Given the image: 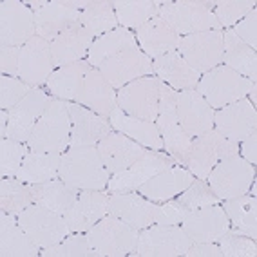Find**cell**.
I'll list each match as a JSON object with an SVG mask.
<instances>
[{
	"label": "cell",
	"mask_w": 257,
	"mask_h": 257,
	"mask_svg": "<svg viewBox=\"0 0 257 257\" xmlns=\"http://www.w3.org/2000/svg\"><path fill=\"white\" fill-rule=\"evenodd\" d=\"M58 178L80 190H103L110 174L96 147H74L62 154Z\"/></svg>",
	"instance_id": "cell-1"
},
{
	"label": "cell",
	"mask_w": 257,
	"mask_h": 257,
	"mask_svg": "<svg viewBox=\"0 0 257 257\" xmlns=\"http://www.w3.org/2000/svg\"><path fill=\"white\" fill-rule=\"evenodd\" d=\"M71 143V116L64 100H51L28 140L31 152L64 154Z\"/></svg>",
	"instance_id": "cell-2"
},
{
	"label": "cell",
	"mask_w": 257,
	"mask_h": 257,
	"mask_svg": "<svg viewBox=\"0 0 257 257\" xmlns=\"http://www.w3.org/2000/svg\"><path fill=\"white\" fill-rule=\"evenodd\" d=\"M253 89H257L255 82L244 78L223 64L201 74L196 85V91L207 100V103L214 110L230 105L237 100H243Z\"/></svg>",
	"instance_id": "cell-3"
},
{
	"label": "cell",
	"mask_w": 257,
	"mask_h": 257,
	"mask_svg": "<svg viewBox=\"0 0 257 257\" xmlns=\"http://www.w3.org/2000/svg\"><path fill=\"white\" fill-rule=\"evenodd\" d=\"M239 156V143L226 140L221 136L216 128L201 134L198 138H192L190 147L185 154L181 165L194 174V178L207 181L210 170L226 158Z\"/></svg>",
	"instance_id": "cell-4"
},
{
	"label": "cell",
	"mask_w": 257,
	"mask_h": 257,
	"mask_svg": "<svg viewBox=\"0 0 257 257\" xmlns=\"http://www.w3.org/2000/svg\"><path fill=\"white\" fill-rule=\"evenodd\" d=\"M85 235L89 246L98 250L101 257H125L133 255L136 250L140 230L112 214H107L89 228Z\"/></svg>",
	"instance_id": "cell-5"
},
{
	"label": "cell",
	"mask_w": 257,
	"mask_h": 257,
	"mask_svg": "<svg viewBox=\"0 0 257 257\" xmlns=\"http://www.w3.org/2000/svg\"><path fill=\"white\" fill-rule=\"evenodd\" d=\"M216 2L205 0H176V2H161L160 17L172 26L179 37H187L194 33L219 29L216 15L212 11Z\"/></svg>",
	"instance_id": "cell-6"
},
{
	"label": "cell",
	"mask_w": 257,
	"mask_h": 257,
	"mask_svg": "<svg viewBox=\"0 0 257 257\" xmlns=\"http://www.w3.org/2000/svg\"><path fill=\"white\" fill-rule=\"evenodd\" d=\"M255 179V165L248 163L244 158L234 156L219 161L207 178L208 187L221 201L239 198L252 188Z\"/></svg>",
	"instance_id": "cell-7"
},
{
	"label": "cell",
	"mask_w": 257,
	"mask_h": 257,
	"mask_svg": "<svg viewBox=\"0 0 257 257\" xmlns=\"http://www.w3.org/2000/svg\"><path fill=\"white\" fill-rule=\"evenodd\" d=\"M161 80L158 76H143L127 83L116 92V103L123 112L145 121H156L160 109Z\"/></svg>",
	"instance_id": "cell-8"
},
{
	"label": "cell",
	"mask_w": 257,
	"mask_h": 257,
	"mask_svg": "<svg viewBox=\"0 0 257 257\" xmlns=\"http://www.w3.org/2000/svg\"><path fill=\"white\" fill-rule=\"evenodd\" d=\"M176 100H178V91L170 89L167 83H161L160 94V109H158L156 125L160 128L161 140H163V149L169 156L176 160V163L181 165L185 154L192 138L185 133L178 119V110H176Z\"/></svg>",
	"instance_id": "cell-9"
},
{
	"label": "cell",
	"mask_w": 257,
	"mask_h": 257,
	"mask_svg": "<svg viewBox=\"0 0 257 257\" xmlns=\"http://www.w3.org/2000/svg\"><path fill=\"white\" fill-rule=\"evenodd\" d=\"M17 217H19V225L24 228V232L33 239V243L40 246V250L62 243L71 234L64 216H60L42 205H37V203H33L31 207L20 212Z\"/></svg>",
	"instance_id": "cell-10"
},
{
	"label": "cell",
	"mask_w": 257,
	"mask_h": 257,
	"mask_svg": "<svg viewBox=\"0 0 257 257\" xmlns=\"http://www.w3.org/2000/svg\"><path fill=\"white\" fill-rule=\"evenodd\" d=\"M192 241L179 225H152L142 230L133 255L183 257Z\"/></svg>",
	"instance_id": "cell-11"
},
{
	"label": "cell",
	"mask_w": 257,
	"mask_h": 257,
	"mask_svg": "<svg viewBox=\"0 0 257 257\" xmlns=\"http://www.w3.org/2000/svg\"><path fill=\"white\" fill-rule=\"evenodd\" d=\"M178 53L192 69L201 74L208 73L223 64V31L212 29L181 37Z\"/></svg>",
	"instance_id": "cell-12"
},
{
	"label": "cell",
	"mask_w": 257,
	"mask_h": 257,
	"mask_svg": "<svg viewBox=\"0 0 257 257\" xmlns=\"http://www.w3.org/2000/svg\"><path fill=\"white\" fill-rule=\"evenodd\" d=\"M98 71L114 89H121L143 76H154L152 58H149L140 47H131L110 56L98 67Z\"/></svg>",
	"instance_id": "cell-13"
},
{
	"label": "cell",
	"mask_w": 257,
	"mask_h": 257,
	"mask_svg": "<svg viewBox=\"0 0 257 257\" xmlns=\"http://www.w3.org/2000/svg\"><path fill=\"white\" fill-rule=\"evenodd\" d=\"M176 165V160L169 154H163L160 151H149L145 156L136 160L128 169L121 170L118 174H112L109 179L107 188L109 192H134L143 183L154 178L156 174Z\"/></svg>",
	"instance_id": "cell-14"
},
{
	"label": "cell",
	"mask_w": 257,
	"mask_h": 257,
	"mask_svg": "<svg viewBox=\"0 0 257 257\" xmlns=\"http://www.w3.org/2000/svg\"><path fill=\"white\" fill-rule=\"evenodd\" d=\"M51 103L49 92L42 87H33L31 92L10 110V119H8V131L6 138L15 140L20 143H28L31 138L33 131L37 127L38 119L44 114V110Z\"/></svg>",
	"instance_id": "cell-15"
},
{
	"label": "cell",
	"mask_w": 257,
	"mask_h": 257,
	"mask_svg": "<svg viewBox=\"0 0 257 257\" xmlns=\"http://www.w3.org/2000/svg\"><path fill=\"white\" fill-rule=\"evenodd\" d=\"M37 35L35 13L22 0H4L0 4V42L2 46L22 47Z\"/></svg>",
	"instance_id": "cell-16"
},
{
	"label": "cell",
	"mask_w": 257,
	"mask_h": 257,
	"mask_svg": "<svg viewBox=\"0 0 257 257\" xmlns=\"http://www.w3.org/2000/svg\"><path fill=\"white\" fill-rule=\"evenodd\" d=\"M71 116V143L69 147H96L107 134L112 133L109 118L92 112L76 101H65Z\"/></svg>",
	"instance_id": "cell-17"
},
{
	"label": "cell",
	"mask_w": 257,
	"mask_h": 257,
	"mask_svg": "<svg viewBox=\"0 0 257 257\" xmlns=\"http://www.w3.org/2000/svg\"><path fill=\"white\" fill-rule=\"evenodd\" d=\"M53 73H55V62L51 55V44L35 35L20 49L19 78L31 87H40L46 85Z\"/></svg>",
	"instance_id": "cell-18"
},
{
	"label": "cell",
	"mask_w": 257,
	"mask_h": 257,
	"mask_svg": "<svg viewBox=\"0 0 257 257\" xmlns=\"http://www.w3.org/2000/svg\"><path fill=\"white\" fill-rule=\"evenodd\" d=\"M85 2L80 0H51L40 11L35 13V29L37 37L53 42L60 33L80 20V11Z\"/></svg>",
	"instance_id": "cell-19"
},
{
	"label": "cell",
	"mask_w": 257,
	"mask_h": 257,
	"mask_svg": "<svg viewBox=\"0 0 257 257\" xmlns=\"http://www.w3.org/2000/svg\"><path fill=\"white\" fill-rule=\"evenodd\" d=\"M181 228L192 243H212L230 230V221L219 205L190 210L181 221Z\"/></svg>",
	"instance_id": "cell-20"
},
{
	"label": "cell",
	"mask_w": 257,
	"mask_h": 257,
	"mask_svg": "<svg viewBox=\"0 0 257 257\" xmlns=\"http://www.w3.org/2000/svg\"><path fill=\"white\" fill-rule=\"evenodd\" d=\"M214 125L221 136L239 143L257 131V110L248 98H243L214 110Z\"/></svg>",
	"instance_id": "cell-21"
},
{
	"label": "cell",
	"mask_w": 257,
	"mask_h": 257,
	"mask_svg": "<svg viewBox=\"0 0 257 257\" xmlns=\"http://www.w3.org/2000/svg\"><path fill=\"white\" fill-rule=\"evenodd\" d=\"M176 110L179 125L190 138H198L214 128V109L196 89L178 92Z\"/></svg>",
	"instance_id": "cell-22"
},
{
	"label": "cell",
	"mask_w": 257,
	"mask_h": 257,
	"mask_svg": "<svg viewBox=\"0 0 257 257\" xmlns=\"http://www.w3.org/2000/svg\"><path fill=\"white\" fill-rule=\"evenodd\" d=\"M156 203L143 198L140 192H112L109 196V214L138 230H145L156 223Z\"/></svg>",
	"instance_id": "cell-23"
},
{
	"label": "cell",
	"mask_w": 257,
	"mask_h": 257,
	"mask_svg": "<svg viewBox=\"0 0 257 257\" xmlns=\"http://www.w3.org/2000/svg\"><path fill=\"white\" fill-rule=\"evenodd\" d=\"M98 152H100V158L105 165L107 172L110 176L118 174L121 170L128 169L134 161L140 160L142 156H145L151 149L143 147L140 143H136L134 140H131L128 136L121 133H109L105 138L101 140L96 145Z\"/></svg>",
	"instance_id": "cell-24"
},
{
	"label": "cell",
	"mask_w": 257,
	"mask_h": 257,
	"mask_svg": "<svg viewBox=\"0 0 257 257\" xmlns=\"http://www.w3.org/2000/svg\"><path fill=\"white\" fill-rule=\"evenodd\" d=\"M109 214V196L103 190H80L73 207L64 216L71 232H87Z\"/></svg>",
	"instance_id": "cell-25"
},
{
	"label": "cell",
	"mask_w": 257,
	"mask_h": 257,
	"mask_svg": "<svg viewBox=\"0 0 257 257\" xmlns=\"http://www.w3.org/2000/svg\"><path fill=\"white\" fill-rule=\"evenodd\" d=\"M92 42H94V37L83 28L80 20L76 24H73L64 33H60L55 40L49 42L55 67L58 69V67L71 65L74 62L83 60V56H87Z\"/></svg>",
	"instance_id": "cell-26"
},
{
	"label": "cell",
	"mask_w": 257,
	"mask_h": 257,
	"mask_svg": "<svg viewBox=\"0 0 257 257\" xmlns=\"http://www.w3.org/2000/svg\"><path fill=\"white\" fill-rule=\"evenodd\" d=\"M76 103L87 107L92 112L109 118L118 103H116V91L105 80V76L98 69H91L82 82L78 94H76Z\"/></svg>",
	"instance_id": "cell-27"
},
{
	"label": "cell",
	"mask_w": 257,
	"mask_h": 257,
	"mask_svg": "<svg viewBox=\"0 0 257 257\" xmlns=\"http://www.w3.org/2000/svg\"><path fill=\"white\" fill-rule=\"evenodd\" d=\"M136 40H138V47L149 58L156 60L167 53L178 51L181 37L172 29L169 22H165L161 17H156L136 29Z\"/></svg>",
	"instance_id": "cell-28"
},
{
	"label": "cell",
	"mask_w": 257,
	"mask_h": 257,
	"mask_svg": "<svg viewBox=\"0 0 257 257\" xmlns=\"http://www.w3.org/2000/svg\"><path fill=\"white\" fill-rule=\"evenodd\" d=\"M194 179L196 178L188 169L174 165L151 178L147 183H143L138 192L151 201H169L187 190Z\"/></svg>",
	"instance_id": "cell-29"
},
{
	"label": "cell",
	"mask_w": 257,
	"mask_h": 257,
	"mask_svg": "<svg viewBox=\"0 0 257 257\" xmlns=\"http://www.w3.org/2000/svg\"><path fill=\"white\" fill-rule=\"evenodd\" d=\"M152 65H154V74L158 78L178 92L187 91V89H196L199 78H201V73L192 69L178 51L160 56L152 62Z\"/></svg>",
	"instance_id": "cell-30"
},
{
	"label": "cell",
	"mask_w": 257,
	"mask_h": 257,
	"mask_svg": "<svg viewBox=\"0 0 257 257\" xmlns=\"http://www.w3.org/2000/svg\"><path fill=\"white\" fill-rule=\"evenodd\" d=\"M109 121L116 133L125 134L143 147L151 149V151H161L163 149V140H161L156 121H145V119L134 118V116L123 112L118 105L109 114Z\"/></svg>",
	"instance_id": "cell-31"
},
{
	"label": "cell",
	"mask_w": 257,
	"mask_h": 257,
	"mask_svg": "<svg viewBox=\"0 0 257 257\" xmlns=\"http://www.w3.org/2000/svg\"><path fill=\"white\" fill-rule=\"evenodd\" d=\"M0 255L2 257H37L40 246L33 243L24 228L19 225V217L8 212L0 216Z\"/></svg>",
	"instance_id": "cell-32"
},
{
	"label": "cell",
	"mask_w": 257,
	"mask_h": 257,
	"mask_svg": "<svg viewBox=\"0 0 257 257\" xmlns=\"http://www.w3.org/2000/svg\"><path fill=\"white\" fill-rule=\"evenodd\" d=\"M223 65L255 82L257 51L248 47L243 40H239L232 29L223 31Z\"/></svg>",
	"instance_id": "cell-33"
},
{
	"label": "cell",
	"mask_w": 257,
	"mask_h": 257,
	"mask_svg": "<svg viewBox=\"0 0 257 257\" xmlns=\"http://www.w3.org/2000/svg\"><path fill=\"white\" fill-rule=\"evenodd\" d=\"M91 69L92 67L89 65L87 60H80V62H74L71 65L58 67L46 82L47 92L51 96H55L56 100L74 101L80 87H82L85 74Z\"/></svg>",
	"instance_id": "cell-34"
},
{
	"label": "cell",
	"mask_w": 257,
	"mask_h": 257,
	"mask_svg": "<svg viewBox=\"0 0 257 257\" xmlns=\"http://www.w3.org/2000/svg\"><path fill=\"white\" fill-rule=\"evenodd\" d=\"M31 192L37 205L49 208V210L56 212L60 216H65L67 210L74 205L76 198L80 196V188L69 187L60 178H56L46 181V183L31 185Z\"/></svg>",
	"instance_id": "cell-35"
},
{
	"label": "cell",
	"mask_w": 257,
	"mask_h": 257,
	"mask_svg": "<svg viewBox=\"0 0 257 257\" xmlns=\"http://www.w3.org/2000/svg\"><path fill=\"white\" fill-rule=\"evenodd\" d=\"M60 161H62V154L29 151L15 178L28 185L46 183V181L58 178Z\"/></svg>",
	"instance_id": "cell-36"
},
{
	"label": "cell",
	"mask_w": 257,
	"mask_h": 257,
	"mask_svg": "<svg viewBox=\"0 0 257 257\" xmlns=\"http://www.w3.org/2000/svg\"><path fill=\"white\" fill-rule=\"evenodd\" d=\"M131 47H138V40L131 29L125 28H116L112 31L101 35V37L94 38L91 49L87 53V62L91 67H100L105 60H109L110 56L118 55L121 51L131 49Z\"/></svg>",
	"instance_id": "cell-37"
},
{
	"label": "cell",
	"mask_w": 257,
	"mask_h": 257,
	"mask_svg": "<svg viewBox=\"0 0 257 257\" xmlns=\"http://www.w3.org/2000/svg\"><path fill=\"white\" fill-rule=\"evenodd\" d=\"M223 210L230 221V230L255 239L257 235V201L253 196H239L226 199Z\"/></svg>",
	"instance_id": "cell-38"
},
{
	"label": "cell",
	"mask_w": 257,
	"mask_h": 257,
	"mask_svg": "<svg viewBox=\"0 0 257 257\" xmlns=\"http://www.w3.org/2000/svg\"><path fill=\"white\" fill-rule=\"evenodd\" d=\"M118 26L125 29H138L149 20L160 17L161 2L156 0H116L112 2Z\"/></svg>",
	"instance_id": "cell-39"
},
{
	"label": "cell",
	"mask_w": 257,
	"mask_h": 257,
	"mask_svg": "<svg viewBox=\"0 0 257 257\" xmlns=\"http://www.w3.org/2000/svg\"><path fill=\"white\" fill-rule=\"evenodd\" d=\"M80 24L94 38L119 28L112 2L109 0H85L83 10L80 11Z\"/></svg>",
	"instance_id": "cell-40"
},
{
	"label": "cell",
	"mask_w": 257,
	"mask_h": 257,
	"mask_svg": "<svg viewBox=\"0 0 257 257\" xmlns=\"http://www.w3.org/2000/svg\"><path fill=\"white\" fill-rule=\"evenodd\" d=\"M33 199L31 185L24 183L17 178H2L0 181V208L2 212L19 216L28 207H31Z\"/></svg>",
	"instance_id": "cell-41"
},
{
	"label": "cell",
	"mask_w": 257,
	"mask_h": 257,
	"mask_svg": "<svg viewBox=\"0 0 257 257\" xmlns=\"http://www.w3.org/2000/svg\"><path fill=\"white\" fill-rule=\"evenodd\" d=\"M42 257H101L98 250L89 246L85 232H71L58 244L49 248H42Z\"/></svg>",
	"instance_id": "cell-42"
},
{
	"label": "cell",
	"mask_w": 257,
	"mask_h": 257,
	"mask_svg": "<svg viewBox=\"0 0 257 257\" xmlns=\"http://www.w3.org/2000/svg\"><path fill=\"white\" fill-rule=\"evenodd\" d=\"M176 199H178L188 212L208 207V205H217V203L221 201L216 194L212 192V188L208 187L207 181L199 178L194 179L192 183H190V187H188L187 190H183L179 196H176Z\"/></svg>",
	"instance_id": "cell-43"
},
{
	"label": "cell",
	"mask_w": 257,
	"mask_h": 257,
	"mask_svg": "<svg viewBox=\"0 0 257 257\" xmlns=\"http://www.w3.org/2000/svg\"><path fill=\"white\" fill-rule=\"evenodd\" d=\"M252 10H255V0H219L216 2L214 15L221 28L232 29Z\"/></svg>",
	"instance_id": "cell-44"
},
{
	"label": "cell",
	"mask_w": 257,
	"mask_h": 257,
	"mask_svg": "<svg viewBox=\"0 0 257 257\" xmlns=\"http://www.w3.org/2000/svg\"><path fill=\"white\" fill-rule=\"evenodd\" d=\"M28 152V145L10 138H2V142H0V176L2 178H15Z\"/></svg>",
	"instance_id": "cell-45"
},
{
	"label": "cell",
	"mask_w": 257,
	"mask_h": 257,
	"mask_svg": "<svg viewBox=\"0 0 257 257\" xmlns=\"http://www.w3.org/2000/svg\"><path fill=\"white\" fill-rule=\"evenodd\" d=\"M219 244L223 257H255L257 255V244L255 239L246 237L243 234L228 230L216 241Z\"/></svg>",
	"instance_id": "cell-46"
},
{
	"label": "cell",
	"mask_w": 257,
	"mask_h": 257,
	"mask_svg": "<svg viewBox=\"0 0 257 257\" xmlns=\"http://www.w3.org/2000/svg\"><path fill=\"white\" fill-rule=\"evenodd\" d=\"M31 85L22 82L20 78L13 76H0V109L11 110L22 98H26L31 92Z\"/></svg>",
	"instance_id": "cell-47"
},
{
	"label": "cell",
	"mask_w": 257,
	"mask_h": 257,
	"mask_svg": "<svg viewBox=\"0 0 257 257\" xmlns=\"http://www.w3.org/2000/svg\"><path fill=\"white\" fill-rule=\"evenodd\" d=\"M188 214L187 208L181 205L176 198L169 199L167 203L158 205L156 223L154 225H181V221Z\"/></svg>",
	"instance_id": "cell-48"
},
{
	"label": "cell",
	"mask_w": 257,
	"mask_h": 257,
	"mask_svg": "<svg viewBox=\"0 0 257 257\" xmlns=\"http://www.w3.org/2000/svg\"><path fill=\"white\" fill-rule=\"evenodd\" d=\"M232 31L237 35L239 40H243L248 47L257 49V11L252 10L241 22H237L232 28Z\"/></svg>",
	"instance_id": "cell-49"
},
{
	"label": "cell",
	"mask_w": 257,
	"mask_h": 257,
	"mask_svg": "<svg viewBox=\"0 0 257 257\" xmlns=\"http://www.w3.org/2000/svg\"><path fill=\"white\" fill-rule=\"evenodd\" d=\"M20 49L22 47L0 46V73L6 74V76L19 78Z\"/></svg>",
	"instance_id": "cell-50"
},
{
	"label": "cell",
	"mask_w": 257,
	"mask_h": 257,
	"mask_svg": "<svg viewBox=\"0 0 257 257\" xmlns=\"http://www.w3.org/2000/svg\"><path fill=\"white\" fill-rule=\"evenodd\" d=\"M183 257H223L219 244L216 241L212 243H192Z\"/></svg>",
	"instance_id": "cell-51"
},
{
	"label": "cell",
	"mask_w": 257,
	"mask_h": 257,
	"mask_svg": "<svg viewBox=\"0 0 257 257\" xmlns=\"http://www.w3.org/2000/svg\"><path fill=\"white\" fill-rule=\"evenodd\" d=\"M239 143H241V147H239L241 158H244L248 163L255 165L257 163V131L250 133L243 142H239Z\"/></svg>",
	"instance_id": "cell-52"
},
{
	"label": "cell",
	"mask_w": 257,
	"mask_h": 257,
	"mask_svg": "<svg viewBox=\"0 0 257 257\" xmlns=\"http://www.w3.org/2000/svg\"><path fill=\"white\" fill-rule=\"evenodd\" d=\"M26 4L29 6L33 10V13H37V11H40L44 6L47 4V0H29V2H26Z\"/></svg>",
	"instance_id": "cell-53"
}]
</instances>
